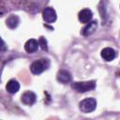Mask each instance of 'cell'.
I'll return each instance as SVG.
<instances>
[{"instance_id":"obj_14","label":"cell","mask_w":120,"mask_h":120,"mask_svg":"<svg viewBox=\"0 0 120 120\" xmlns=\"http://www.w3.org/2000/svg\"><path fill=\"white\" fill-rule=\"evenodd\" d=\"M0 48L5 49V42H4V40L2 39V38H1V37H0Z\"/></svg>"},{"instance_id":"obj_5","label":"cell","mask_w":120,"mask_h":120,"mask_svg":"<svg viewBox=\"0 0 120 120\" xmlns=\"http://www.w3.org/2000/svg\"><path fill=\"white\" fill-rule=\"evenodd\" d=\"M21 100L23 104L25 105H32L36 102L37 100V96L35 93L31 92V91H26L22 95Z\"/></svg>"},{"instance_id":"obj_10","label":"cell","mask_w":120,"mask_h":120,"mask_svg":"<svg viewBox=\"0 0 120 120\" xmlns=\"http://www.w3.org/2000/svg\"><path fill=\"white\" fill-rule=\"evenodd\" d=\"M71 79H72L71 74L68 70L61 69L57 73V80H58V82H62V83H68L71 81Z\"/></svg>"},{"instance_id":"obj_2","label":"cell","mask_w":120,"mask_h":120,"mask_svg":"<svg viewBox=\"0 0 120 120\" xmlns=\"http://www.w3.org/2000/svg\"><path fill=\"white\" fill-rule=\"evenodd\" d=\"M71 88L79 93H84L91 91L96 88V82L95 81H88V82H76L71 84Z\"/></svg>"},{"instance_id":"obj_1","label":"cell","mask_w":120,"mask_h":120,"mask_svg":"<svg viewBox=\"0 0 120 120\" xmlns=\"http://www.w3.org/2000/svg\"><path fill=\"white\" fill-rule=\"evenodd\" d=\"M50 66V61L47 58H41L38 60L34 61L30 66V70L33 74L38 75L46 70Z\"/></svg>"},{"instance_id":"obj_3","label":"cell","mask_w":120,"mask_h":120,"mask_svg":"<svg viewBox=\"0 0 120 120\" xmlns=\"http://www.w3.org/2000/svg\"><path fill=\"white\" fill-rule=\"evenodd\" d=\"M96 107H97V101L95 98H85V99L82 100L79 104L80 110L84 113L92 112L93 111H95Z\"/></svg>"},{"instance_id":"obj_9","label":"cell","mask_w":120,"mask_h":120,"mask_svg":"<svg viewBox=\"0 0 120 120\" xmlns=\"http://www.w3.org/2000/svg\"><path fill=\"white\" fill-rule=\"evenodd\" d=\"M38 48V40H36L34 38L28 39L24 44V50L29 53H33V52H37Z\"/></svg>"},{"instance_id":"obj_12","label":"cell","mask_w":120,"mask_h":120,"mask_svg":"<svg viewBox=\"0 0 120 120\" xmlns=\"http://www.w3.org/2000/svg\"><path fill=\"white\" fill-rule=\"evenodd\" d=\"M19 22H20V19H19V17L16 16V15H10V16L7 19V21H6L7 26L9 27V28H11V29L16 28V27L18 26Z\"/></svg>"},{"instance_id":"obj_7","label":"cell","mask_w":120,"mask_h":120,"mask_svg":"<svg viewBox=\"0 0 120 120\" xmlns=\"http://www.w3.org/2000/svg\"><path fill=\"white\" fill-rule=\"evenodd\" d=\"M115 56H116V52L112 48L107 47V48H104L101 51V57L105 61H108V62L112 61L115 58Z\"/></svg>"},{"instance_id":"obj_11","label":"cell","mask_w":120,"mask_h":120,"mask_svg":"<svg viewBox=\"0 0 120 120\" xmlns=\"http://www.w3.org/2000/svg\"><path fill=\"white\" fill-rule=\"evenodd\" d=\"M6 89L9 94H15L20 89V83L16 80H9L6 85Z\"/></svg>"},{"instance_id":"obj_13","label":"cell","mask_w":120,"mask_h":120,"mask_svg":"<svg viewBox=\"0 0 120 120\" xmlns=\"http://www.w3.org/2000/svg\"><path fill=\"white\" fill-rule=\"evenodd\" d=\"M38 42V46H40V47H41V49H42L43 51H47V50H48V46H47V40L45 39V38L40 37Z\"/></svg>"},{"instance_id":"obj_8","label":"cell","mask_w":120,"mask_h":120,"mask_svg":"<svg viewBox=\"0 0 120 120\" xmlns=\"http://www.w3.org/2000/svg\"><path fill=\"white\" fill-rule=\"evenodd\" d=\"M98 28V22L96 21H90L89 22H87V24L85 25V27L82 29V35L87 37L92 35Z\"/></svg>"},{"instance_id":"obj_6","label":"cell","mask_w":120,"mask_h":120,"mask_svg":"<svg viewBox=\"0 0 120 120\" xmlns=\"http://www.w3.org/2000/svg\"><path fill=\"white\" fill-rule=\"evenodd\" d=\"M78 18H79V21L81 22L87 23V22H89L92 20V18H93V12L89 8H83V9H82L79 12Z\"/></svg>"},{"instance_id":"obj_4","label":"cell","mask_w":120,"mask_h":120,"mask_svg":"<svg viewBox=\"0 0 120 120\" xmlns=\"http://www.w3.org/2000/svg\"><path fill=\"white\" fill-rule=\"evenodd\" d=\"M42 18L46 22L52 23L56 20V12L52 8H46L42 12Z\"/></svg>"}]
</instances>
